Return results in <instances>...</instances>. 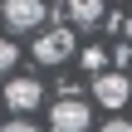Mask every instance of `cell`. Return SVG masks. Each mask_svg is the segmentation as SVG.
I'll return each mask as SVG.
<instances>
[{"mask_svg": "<svg viewBox=\"0 0 132 132\" xmlns=\"http://www.w3.org/2000/svg\"><path fill=\"white\" fill-rule=\"evenodd\" d=\"M88 122H93V108L78 103V98H59L49 108V127L54 132H88Z\"/></svg>", "mask_w": 132, "mask_h": 132, "instance_id": "6da1fadb", "label": "cell"}, {"mask_svg": "<svg viewBox=\"0 0 132 132\" xmlns=\"http://www.w3.org/2000/svg\"><path fill=\"white\" fill-rule=\"evenodd\" d=\"M69 54H73V29H44V34L34 39V59H39V64H49V69H54V64H64Z\"/></svg>", "mask_w": 132, "mask_h": 132, "instance_id": "7a4b0ae2", "label": "cell"}, {"mask_svg": "<svg viewBox=\"0 0 132 132\" xmlns=\"http://www.w3.org/2000/svg\"><path fill=\"white\" fill-rule=\"evenodd\" d=\"M39 103H44V83H39V78H5V108L34 113Z\"/></svg>", "mask_w": 132, "mask_h": 132, "instance_id": "3957f363", "label": "cell"}, {"mask_svg": "<svg viewBox=\"0 0 132 132\" xmlns=\"http://www.w3.org/2000/svg\"><path fill=\"white\" fill-rule=\"evenodd\" d=\"M0 15H5V29H39L49 20V10L39 0H10V5H0Z\"/></svg>", "mask_w": 132, "mask_h": 132, "instance_id": "277c9868", "label": "cell"}, {"mask_svg": "<svg viewBox=\"0 0 132 132\" xmlns=\"http://www.w3.org/2000/svg\"><path fill=\"white\" fill-rule=\"evenodd\" d=\"M93 98H98L103 108H127L132 78H127V73H98V78H93Z\"/></svg>", "mask_w": 132, "mask_h": 132, "instance_id": "5b68a950", "label": "cell"}, {"mask_svg": "<svg viewBox=\"0 0 132 132\" xmlns=\"http://www.w3.org/2000/svg\"><path fill=\"white\" fill-rule=\"evenodd\" d=\"M69 20H73V24H98V20H103V5H98V0H73V5H69Z\"/></svg>", "mask_w": 132, "mask_h": 132, "instance_id": "8992f818", "label": "cell"}, {"mask_svg": "<svg viewBox=\"0 0 132 132\" xmlns=\"http://www.w3.org/2000/svg\"><path fill=\"white\" fill-rule=\"evenodd\" d=\"M15 59H20V54H15V39H10V34H0V73H5V69H15Z\"/></svg>", "mask_w": 132, "mask_h": 132, "instance_id": "52a82bcc", "label": "cell"}, {"mask_svg": "<svg viewBox=\"0 0 132 132\" xmlns=\"http://www.w3.org/2000/svg\"><path fill=\"white\" fill-rule=\"evenodd\" d=\"M0 132H39L34 122H24V118H15V122H0Z\"/></svg>", "mask_w": 132, "mask_h": 132, "instance_id": "ba28073f", "label": "cell"}, {"mask_svg": "<svg viewBox=\"0 0 132 132\" xmlns=\"http://www.w3.org/2000/svg\"><path fill=\"white\" fill-rule=\"evenodd\" d=\"M98 132H132V122H127V118H108Z\"/></svg>", "mask_w": 132, "mask_h": 132, "instance_id": "9c48e42d", "label": "cell"}, {"mask_svg": "<svg viewBox=\"0 0 132 132\" xmlns=\"http://www.w3.org/2000/svg\"><path fill=\"white\" fill-rule=\"evenodd\" d=\"M83 69H103V49H88L83 54Z\"/></svg>", "mask_w": 132, "mask_h": 132, "instance_id": "30bf717a", "label": "cell"}, {"mask_svg": "<svg viewBox=\"0 0 132 132\" xmlns=\"http://www.w3.org/2000/svg\"><path fill=\"white\" fill-rule=\"evenodd\" d=\"M122 34H127V44H132V15H127V24H122Z\"/></svg>", "mask_w": 132, "mask_h": 132, "instance_id": "8fae6325", "label": "cell"}]
</instances>
